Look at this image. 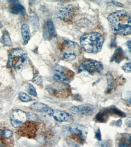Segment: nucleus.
<instances>
[{"instance_id": "9", "label": "nucleus", "mask_w": 131, "mask_h": 147, "mask_svg": "<svg viewBox=\"0 0 131 147\" xmlns=\"http://www.w3.org/2000/svg\"><path fill=\"white\" fill-rule=\"evenodd\" d=\"M58 83L59 84L58 85L52 86L48 88L49 92L55 96L65 95V94L69 92V89L70 88H68L66 84Z\"/></svg>"}, {"instance_id": "30", "label": "nucleus", "mask_w": 131, "mask_h": 147, "mask_svg": "<svg viewBox=\"0 0 131 147\" xmlns=\"http://www.w3.org/2000/svg\"><path fill=\"white\" fill-rule=\"evenodd\" d=\"M3 130L2 129H0V147H4V145L3 143V141H2L1 138L3 137Z\"/></svg>"}, {"instance_id": "31", "label": "nucleus", "mask_w": 131, "mask_h": 147, "mask_svg": "<svg viewBox=\"0 0 131 147\" xmlns=\"http://www.w3.org/2000/svg\"><path fill=\"white\" fill-rule=\"evenodd\" d=\"M27 57H28V56H27V54L26 53L24 54L21 58L22 63H24V62L26 61V59H27Z\"/></svg>"}, {"instance_id": "33", "label": "nucleus", "mask_w": 131, "mask_h": 147, "mask_svg": "<svg viewBox=\"0 0 131 147\" xmlns=\"http://www.w3.org/2000/svg\"><path fill=\"white\" fill-rule=\"evenodd\" d=\"M127 46L130 52H131V41L129 40L127 42Z\"/></svg>"}, {"instance_id": "15", "label": "nucleus", "mask_w": 131, "mask_h": 147, "mask_svg": "<svg viewBox=\"0 0 131 147\" xmlns=\"http://www.w3.org/2000/svg\"><path fill=\"white\" fill-rule=\"evenodd\" d=\"M47 29L50 37L55 38L57 36V33L54 22L52 19L49 18L47 21Z\"/></svg>"}, {"instance_id": "6", "label": "nucleus", "mask_w": 131, "mask_h": 147, "mask_svg": "<svg viewBox=\"0 0 131 147\" xmlns=\"http://www.w3.org/2000/svg\"><path fill=\"white\" fill-rule=\"evenodd\" d=\"M75 8L72 5H69L67 6L60 9L56 13L57 18L66 22L72 21L76 13Z\"/></svg>"}, {"instance_id": "25", "label": "nucleus", "mask_w": 131, "mask_h": 147, "mask_svg": "<svg viewBox=\"0 0 131 147\" xmlns=\"http://www.w3.org/2000/svg\"><path fill=\"white\" fill-rule=\"evenodd\" d=\"M33 81L36 84L41 86L42 83V78L37 74H35L33 77Z\"/></svg>"}, {"instance_id": "16", "label": "nucleus", "mask_w": 131, "mask_h": 147, "mask_svg": "<svg viewBox=\"0 0 131 147\" xmlns=\"http://www.w3.org/2000/svg\"><path fill=\"white\" fill-rule=\"evenodd\" d=\"M2 40L3 45L5 47H11L13 45L10 33L6 30H5L3 32Z\"/></svg>"}, {"instance_id": "26", "label": "nucleus", "mask_w": 131, "mask_h": 147, "mask_svg": "<svg viewBox=\"0 0 131 147\" xmlns=\"http://www.w3.org/2000/svg\"><path fill=\"white\" fill-rule=\"evenodd\" d=\"M121 68L126 73L131 72V63L130 62L126 63L121 67Z\"/></svg>"}, {"instance_id": "21", "label": "nucleus", "mask_w": 131, "mask_h": 147, "mask_svg": "<svg viewBox=\"0 0 131 147\" xmlns=\"http://www.w3.org/2000/svg\"><path fill=\"white\" fill-rule=\"evenodd\" d=\"M46 105L43 104L42 103L39 102H35V103H33L31 106V108L32 109L35 111H39L42 110L46 106Z\"/></svg>"}, {"instance_id": "5", "label": "nucleus", "mask_w": 131, "mask_h": 147, "mask_svg": "<svg viewBox=\"0 0 131 147\" xmlns=\"http://www.w3.org/2000/svg\"><path fill=\"white\" fill-rule=\"evenodd\" d=\"M69 111L73 114L92 116L96 113L97 110L92 105L83 104L71 107L69 109Z\"/></svg>"}, {"instance_id": "13", "label": "nucleus", "mask_w": 131, "mask_h": 147, "mask_svg": "<svg viewBox=\"0 0 131 147\" xmlns=\"http://www.w3.org/2000/svg\"><path fill=\"white\" fill-rule=\"evenodd\" d=\"M126 58V55L122 48L120 47H118L115 51L110 60V61H115L119 64L122 61Z\"/></svg>"}, {"instance_id": "29", "label": "nucleus", "mask_w": 131, "mask_h": 147, "mask_svg": "<svg viewBox=\"0 0 131 147\" xmlns=\"http://www.w3.org/2000/svg\"><path fill=\"white\" fill-rule=\"evenodd\" d=\"M119 147H129L128 145L124 141H121L118 143Z\"/></svg>"}, {"instance_id": "4", "label": "nucleus", "mask_w": 131, "mask_h": 147, "mask_svg": "<svg viewBox=\"0 0 131 147\" xmlns=\"http://www.w3.org/2000/svg\"><path fill=\"white\" fill-rule=\"evenodd\" d=\"M103 69V64L100 62L94 60H87L80 64L78 68V72L80 73L86 71L90 74H94L101 72Z\"/></svg>"}, {"instance_id": "11", "label": "nucleus", "mask_w": 131, "mask_h": 147, "mask_svg": "<svg viewBox=\"0 0 131 147\" xmlns=\"http://www.w3.org/2000/svg\"><path fill=\"white\" fill-rule=\"evenodd\" d=\"M12 5L10 12L11 13L19 14L24 16L26 14V8L19 2V1L16 0H11L8 1Z\"/></svg>"}, {"instance_id": "8", "label": "nucleus", "mask_w": 131, "mask_h": 147, "mask_svg": "<svg viewBox=\"0 0 131 147\" xmlns=\"http://www.w3.org/2000/svg\"><path fill=\"white\" fill-rule=\"evenodd\" d=\"M67 132L71 134V137L79 142L84 141L83 138V131L80 126L71 125L67 129Z\"/></svg>"}, {"instance_id": "28", "label": "nucleus", "mask_w": 131, "mask_h": 147, "mask_svg": "<svg viewBox=\"0 0 131 147\" xmlns=\"http://www.w3.org/2000/svg\"><path fill=\"white\" fill-rule=\"evenodd\" d=\"M95 137L99 141L101 140V132L99 129H98L97 131L96 132V134H95Z\"/></svg>"}, {"instance_id": "1", "label": "nucleus", "mask_w": 131, "mask_h": 147, "mask_svg": "<svg viewBox=\"0 0 131 147\" xmlns=\"http://www.w3.org/2000/svg\"><path fill=\"white\" fill-rule=\"evenodd\" d=\"M107 19L114 30L121 35L131 34V16L127 11L117 10L110 13Z\"/></svg>"}, {"instance_id": "17", "label": "nucleus", "mask_w": 131, "mask_h": 147, "mask_svg": "<svg viewBox=\"0 0 131 147\" xmlns=\"http://www.w3.org/2000/svg\"><path fill=\"white\" fill-rule=\"evenodd\" d=\"M79 54L74 52H65L63 53V56L64 58L67 61H73L76 59Z\"/></svg>"}, {"instance_id": "18", "label": "nucleus", "mask_w": 131, "mask_h": 147, "mask_svg": "<svg viewBox=\"0 0 131 147\" xmlns=\"http://www.w3.org/2000/svg\"><path fill=\"white\" fill-rule=\"evenodd\" d=\"M107 79L108 81V87L107 88V92L110 93L112 90L115 84V79L112 74L110 72L107 74Z\"/></svg>"}, {"instance_id": "14", "label": "nucleus", "mask_w": 131, "mask_h": 147, "mask_svg": "<svg viewBox=\"0 0 131 147\" xmlns=\"http://www.w3.org/2000/svg\"><path fill=\"white\" fill-rule=\"evenodd\" d=\"M22 35L23 40V43L27 45L30 40V30L29 26L26 24H23L21 28Z\"/></svg>"}, {"instance_id": "20", "label": "nucleus", "mask_w": 131, "mask_h": 147, "mask_svg": "<svg viewBox=\"0 0 131 147\" xmlns=\"http://www.w3.org/2000/svg\"><path fill=\"white\" fill-rule=\"evenodd\" d=\"M54 110L52 108L46 106L45 107L40 111L42 115L45 117H50L53 115Z\"/></svg>"}, {"instance_id": "10", "label": "nucleus", "mask_w": 131, "mask_h": 147, "mask_svg": "<svg viewBox=\"0 0 131 147\" xmlns=\"http://www.w3.org/2000/svg\"><path fill=\"white\" fill-rule=\"evenodd\" d=\"M52 117L55 120L59 122L70 121L73 118V116L71 114L59 110H54Z\"/></svg>"}, {"instance_id": "12", "label": "nucleus", "mask_w": 131, "mask_h": 147, "mask_svg": "<svg viewBox=\"0 0 131 147\" xmlns=\"http://www.w3.org/2000/svg\"><path fill=\"white\" fill-rule=\"evenodd\" d=\"M25 53L24 51L21 48H17L11 50L9 56L7 67L8 68H11L13 66L14 59L16 57L21 58L24 54Z\"/></svg>"}, {"instance_id": "7", "label": "nucleus", "mask_w": 131, "mask_h": 147, "mask_svg": "<svg viewBox=\"0 0 131 147\" xmlns=\"http://www.w3.org/2000/svg\"><path fill=\"white\" fill-rule=\"evenodd\" d=\"M27 116L24 111L20 110H15L11 113L10 120L11 125L15 128L22 126L27 121Z\"/></svg>"}, {"instance_id": "34", "label": "nucleus", "mask_w": 131, "mask_h": 147, "mask_svg": "<svg viewBox=\"0 0 131 147\" xmlns=\"http://www.w3.org/2000/svg\"><path fill=\"white\" fill-rule=\"evenodd\" d=\"M3 24H2V23L1 22H0V29H1L2 28V27H3Z\"/></svg>"}, {"instance_id": "2", "label": "nucleus", "mask_w": 131, "mask_h": 147, "mask_svg": "<svg viewBox=\"0 0 131 147\" xmlns=\"http://www.w3.org/2000/svg\"><path fill=\"white\" fill-rule=\"evenodd\" d=\"M104 42L103 35L97 32L84 34L80 38V43L86 52L97 54L102 50Z\"/></svg>"}, {"instance_id": "32", "label": "nucleus", "mask_w": 131, "mask_h": 147, "mask_svg": "<svg viewBox=\"0 0 131 147\" xmlns=\"http://www.w3.org/2000/svg\"><path fill=\"white\" fill-rule=\"evenodd\" d=\"M101 147H110L109 144L106 142H102L101 144Z\"/></svg>"}, {"instance_id": "19", "label": "nucleus", "mask_w": 131, "mask_h": 147, "mask_svg": "<svg viewBox=\"0 0 131 147\" xmlns=\"http://www.w3.org/2000/svg\"><path fill=\"white\" fill-rule=\"evenodd\" d=\"M30 20L31 24L35 29H37L39 28V18L37 15L35 13L31 14L30 16Z\"/></svg>"}, {"instance_id": "22", "label": "nucleus", "mask_w": 131, "mask_h": 147, "mask_svg": "<svg viewBox=\"0 0 131 147\" xmlns=\"http://www.w3.org/2000/svg\"><path fill=\"white\" fill-rule=\"evenodd\" d=\"M19 97L20 99L23 102H29L33 100L31 97L23 92H20L19 93Z\"/></svg>"}, {"instance_id": "27", "label": "nucleus", "mask_w": 131, "mask_h": 147, "mask_svg": "<svg viewBox=\"0 0 131 147\" xmlns=\"http://www.w3.org/2000/svg\"><path fill=\"white\" fill-rule=\"evenodd\" d=\"M107 3L109 5H113L115 6L121 7H124V4L122 3H120V2H116V1H108Z\"/></svg>"}, {"instance_id": "3", "label": "nucleus", "mask_w": 131, "mask_h": 147, "mask_svg": "<svg viewBox=\"0 0 131 147\" xmlns=\"http://www.w3.org/2000/svg\"><path fill=\"white\" fill-rule=\"evenodd\" d=\"M74 73L71 70L58 64L54 67V78L57 82L67 83L74 77Z\"/></svg>"}, {"instance_id": "24", "label": "nucleus", "mask_w": 131, "mask_h": 147, "mask_svg": "<svg viewBox=\"0 0 131 147\" xmlns=\"http://www.w3.org/2000/svg\"><path fill=\"white\" fill-rule=\"evenodd\" d=\"M13 136V132L11 130L6 129L3 131V136L4 138L10 139L12 138Z\"/></svg>"}, {"instance_id": "23", "label": "nucleus", "mask_w": 131, "mask_h": 147, "mask_svg": "<svg viewBox=\"0 0 131 147\" xmlns=\"http://www.w3.org/2000/svg\"><path fill=\"white\" fill-rule=\"evenodd\" d=\"M27 91L31 95L34 96H37V93L36 89L34 86L32 84L28 83L27 85Z\"/></svg>"}]
</instances>
